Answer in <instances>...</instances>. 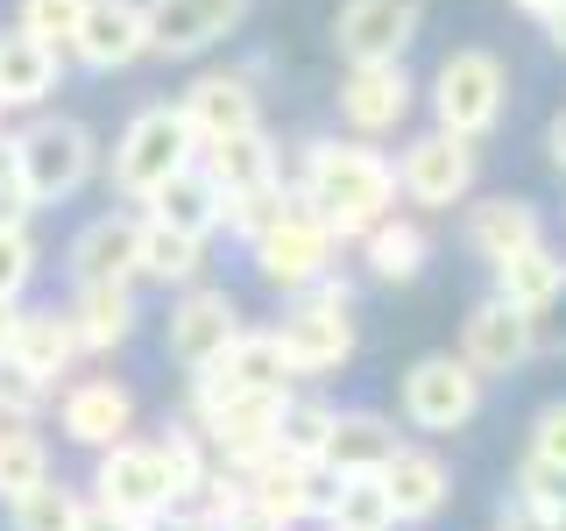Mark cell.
<instances>
[{
  "label": "cell",
  "mask_w": 566,
  "mask_h": 531,
  "mask_svg": "<svg viewBox=\"0 0 566 531\" xmlns=\"http://www.w3.org/2000/svg\"><path fill=\"white\" fill-rule=\"evenodd\" d=\"M291 199L318 212L333 227V241H361L376 220L397 212V164L361 135H318L305 142L297 156V177H291Z\"/></svg>",
  "instance_id": "cell-1"
},
{
  "label": "cell",
  "mask_w": 566,
  "mask_h": 531,
  "mask_svg": "<svg viewBox=\"0 0 566 531\" xmlns=\"http://www.w3.org/2000/svg\"><path fill=\"white\" fill-rule=\"evenodd\" d=\"M270 333H276V347H283V362H291L297 383L340 376V368L354 362V347H361V326H354V283L340 270L318 277L312 291L283 298V312H276Z\"/></svg>",
  "instance_id": "cell-2"
},
{
  "label": "cell",
  "mask_w": 566,
  "mask_h": 531,
  "mask_svg": "<svg viewBox=\"0 0 566 531\" xmlns=\"http://www.w3.org/2000/svg\"><path fill=\"white\" fill-rule=\"evenodd\" d=\"M8 149H14V177H22L29 206H64V199H78V191L93 185V170H99L93 128H85V121H71V114L29 121L22 135H8Z\"/></svg>",
  "instance_id": "cell-3"
},
{
  "label": "cell",
  "mask_w": 566,
  "mask_h": 531,
  "mask_svg": "<svg viewBox=\"0 0 566 531\" xmlns=\"http://www.w3.org/2000/svg\"><path fill=\"white\" fill-rule=\"evenodd\" d=\"M199 164V135H191V121H185V106H142V114L120 128L114 142V191L120 199H135V206H149L156 191L170 185L177 170H191Z\"/></svg>",
  "instance_id": "cell-4"
},
{
  "label": "cell",
  "mask_w": 566,
  "mask_h": 531,
  "mask_svg": "<svg viewBox=\"0 0 566 531\" xmlns=\"http://www.w3.org/2000/svg\"><path fill=\"white\" fill-rule=\"evenodd\" d=\"M482 397H489V376H474L453 347H439V354H418V362L403 368L397 418L411 425V433H424V439H453V433H468V425L482 418Z\"/></svg>",
  "instance_id": "cell-5"
},
{
  "label": "cell",
  "mask_w": 566,
  "mask_h": 531,
  "mask_svg": "<svg viewBox=\"0 0 566 531\" xmlns=\"http://www.w3.org/2000/svg\"><path fill=\"white\" fill-rule=\"evenodd\" d=\"M503 114H510V71L495 50H453V58H439L432 71V128H447V135H468V142H482L503 128Z\"/></svg>",
  "instance_id": "cell-6"
},
{
  "label": "cell",
  "mask_w": 566,
  "mask_h": 531,
  "mask_svg": "<svg viewBox=\"0 0 566 531\" xmlns=\"http://www.w3.org/2000/svg\"><path fill=\"white\" fill-rule=\"evenodd\" d=\"M270 389H297V376L270 326H241L199 376H185V412H212L227 397H270Z\"/></svg>",
  "instance_id": "cell-7"
},
{
  "label": "cell",
  "mask_w": 566,
  "mask_h": 531,
  "mask_svg": "<svg viewBox=\"0 0 566 531\" xmlns=\"http://www.w3.org/2000/svg\"><path fill=\"white\" fill-rule=\"evenodd\" d=\"M248 262H255V277L270 283L276 298H297V291H312L318 277L340 270V241H333V227L318 220V212H305L291 199V212H283L270 235L248 241Z\"/></svg>",
  "instance_id": "cell-8"
},
{
  "label": "cell",
  "mask_w": 566,
  "mask_h": 531,
  "mask_svg": "<svg viewBox=\"0 0 566 531\" xmlns=\"http://www.w3.org/2000/svg\"><path fill=\"white\" fill-rule=\"evenodd\" d=\"M474 177H482V156H474L468 135L424 128V135L403 142V156H397V199L418 206V212H453V206H468Z\"/></svg>",
  "instance_id": "cell-9"
},
{
  "label": "cell",
  "mask_w": 566,
  "mask_h": 531,
  "mask_svg": "<svg viewBox=\"0 0 566 531\" xmlns=\"http://www.w3.org/2000/svg\"><path fill=\"white\" fill-rule=\"evenodd\" d=\"M93 496L114 510H128V518H149L164 524L177 510V482L164 468V454H156V439H114L106 454H93Z\"/></svg>",
  "instance_id": "cell-10"
},
{
  "label": "cell",
  "mask_w": 566,
  "mask_h": 531,
  "mask_svg": "<svg viewBox=\"0 0 566 531\" xmlns=\"http://www.w3.org/2000/svg\"><path fill=\"white\" fill-rule=\"evenodd\" d=\"M50 412H57V433L71 439V447L106 454L114 439H128V433H135L142 404H135V389L120 383V376H71V383H57Z\"/></svg>",
  "instance_id": "cell-11"
},
{
  "label": "cell",
  "mask_w": 566,
  "mask_h": 531,
  "mask_svg": "<svg viewBox=\"0 0 566 531\" xmlns=\"http://www.w3.org/2000/svg\"><path fill=\"white\" fill-rule=\"evenodd\" d=\"M241 333V298L220 291V283H191V291L170 298V319H164V354L185 376H199V368L220 354L227 341Z\"/></svg>",
  "instance_id": "cell-12"
},
{
  "label": "cell",
  "mask_w": 566,
  "mask_h": 531,
  "mask_svg": "<svg viewBox=\"0 0 566 531\" xmlns=\"http://www.w3.org/2000/svg\"><path fill=\"white\" fill-rule=\"evenodd\" d=\"M418 29H424V0H340L333 50L347 64H403Z\"/></svg>",
  "instance_id": "cell-13"
},
{
  "label": "cell",
  "mask_w": 566,
  "mask_h": 531,
  "mask_svg": "<svg viewBox=\"0 0 566 531\" xmlns=\"http://www.w3.org/2000/svg\"><path fill=\"white\" fill-rule=\"evenodd\" d=\"M340 128L347 135H361V142H382V135H397L403 121H411V106H418V85H411V71L403 64H347V79H340Z\"/></svg>",
  "instance_id": "cell-14"
},
{
  "label": "cell",
  "mask_w": 566,
  "mask_h": 531,
  "mask_svg": "<svg viewBox=\"0 0 566 531\" xmlns=\"http://www.w3.org/2000/svg\"><path fill=\"white\" fill-rule=\"evenodd\" d=\"M71 58L85 71H128L135 58H149V0H85Z\"/></svg>",
  "instance_id": "cell-15"
},
{
  "label": "cell",
  "mask_w": 566,
  "mask_h": 531,
  "mask_svg": "<svg viewBox=\"0 0 566 531\" xmlns=\"http://www.w3.org/2000/svg\"><path fill=\"white\" fill-rule=\"evenodd\" d=\"M248 22V0H149V58H199Z\"/></svg>",
  "instance_id": "cell-16"
},
{
  "label": "cell",
  "mask_w": 566,
  "mask_h": 531,
  "mask_svg": "<svg viewBox=\"0 0 566 531\" xmlns=\"http://www.w3.org/2000/svg\"><path fill=\"white\" fill-rule=\"evenodd\" d=\"M460 362L474 368V376H510V368L531 362V319L524 305H510V298H482V305H468V319H460Z\"/></svg>",
  "instance_id": "cell-17"
},
{
  "label": "cell",
  "mask_w": 566,
  "mask_h": 531,
  "mask_svg": "<svg viewBox=\"0 0 566 531\" xmlns=\"http://www.w3.org/2000/svg\"><path fill=\"white\" fill-rule=\"evenodd\" d=\"M185 121H191V135H199V149L206 142H227V135H241V128H262V93H255V71H199V79L185 85Z\"/></svg>",
  "instance_id": "cell-18"
},
{
  "label": "cell",
  "mask_w": 566,
  "mask_h": 531,
  "mask_svg": "<svg viewBox=\"0 0 566 531\" xmlns=\"http://www.w3.org/2000/svg\"><path fill=\"white\" fill-rule=\"evenodd\" d=\"M248 475V503L255 510H270V518L283 524H312V518H326V468H312V460H291V454H262L255 468H241Z\"/></svg>",
  "instance_id": "cell-19"
},
{
  "label": "cell",
  "mask_w": 566,
  "mask_h": 531,
  "mask_svg": "<svg viewBox=\"0 0 566 531\" xmlns=\"http://www.w3.org/2000/svg\"><path fill=\"white\" fill-rule=\"evenodd\" d=\"M135 248H142V212H99L85 220L64 248L71 283H135Z\"/></svg>",
  "instance_id": "cell-20"
},
{
  "label": "cell",
  "mask_w": 566,
  "mask_h": 531,
  "mask_svg": "<svg viewBox=\"0 0 566 531\" xmlns=\"http://www.w3.org/2000/svg\"><path fill=\"white\" fill-rule=\"evenodd\" d=\"M8 362L22 368V376H35L43 389L71 383V368L85 362L71 312H57V305H35V312H22V319H14V341H8Z\"/></svg>",
  "instance_id": "cell-21"
},
{
  "label": "cell",
  "mask_w": 566,
  "mask_h": 531,
  "mask_svg": "<svg viewBox=\"0 0 566 531\" xmlns=\"http://www.w3.org/2000/svg\"><path fill=\"white\" fill-rule=\"evenodd\" d=\"M382 489H389V503H397V524H432L439 510L453 503V468H447V454L403 439L382 468Z\"/></svg>",
  "instance_id": "cell-22"
},
{
  "label": "cell",
  "mask_w": 566,
  "mask_h": 531,
  "mask_svg": "<svg viewBox=\"0 0 566 531\" xmlns=\"http://www.w3.org/2000/svg\"><path fill=\"white\" fill-rule=\"evenodd\" d=\"M460 241H468V256L495 277L510 256H524V248L545 241V212L531 206V199H510V191H503V199L468 206V235H460Z\"/></svg>",
  "instance_id": "cell-23"
},
{
  "label": "cell",
  "mask_w": 566,
  "mask_h": 531,
  "mask_svg": "<svg viewBox=\"0 0 566 531\" xmlns=\"http://www.w3.org/2000/svg\"><path fill=\"white\" fill-rule=\"evenodd\" d=\"M71 326H78V347L85 354H120L142 326V305H135V283H85L71 298Z\"/></svg>",
  "instance_id": "cell-24"
},
{
  "label": "cell",
  "mask_w": 566,
  "mask_h": 531,
  "mask_svg": "<svg viewBox=\"0 0 566 531\" xmlns=\"http://www.w3.org/2000/svg\"><path fill=\"white\" fill-rule=\"evenodd\" d=\"M199 164H206V177L227 191V199L262 191V185H283V156H276V142L262 135V128H241V135H227V142H206Z\"/></svg>",
  "instance_id": "cell-25"
},
{
  "label": "cell",
  "mask_w": 566,
  "mask_h": 531,
  "mask_svg": "<svg viewBox=\"0 0 566 531\" xmlns=\"http://www.w3.org/2000/svg\"><path fill=\"white\" fill-rule=\"evenodd\" d=\"M57 79H64V50L57 43H35L29 29L0 35V100H8V114L14 106H43L57 93Z\"/></svg>",
  "instance_id": "cell-26"
},
{
  "label": "cell",
  "mask_w": 566,
  "mask_h": 531,
  "mask_svg": "<svg viewBox=\"0 0 566 531\" xmlns=\"http://www.w3.org/2000/svg\"><path fill=\"white\" fill-rule=\"evenodd\" d=\"M354 248H361V262H368L376 283H418L424 262H432V235H424L418 212H389V220H376Z\"/></svg>",
  "instance_id": "cell-27"
},
{
  "label": "cell",
  "mask_w": 566,
  "mask_h": 531,
  "mask_svg": "<svg viewBox=\"0 0 566 531\" xmlns=\"http://www.w3.org/2000/svg\"><path fill=\"white\" fill-rule=\"evenodd\" d=\"M135 283H156V291H191V283H206V241L199 235H177V227H164V220L142 212Z\"/></svg>",
  "instance_id": "cell-28"
},
{
  "label": "cell",
  "mask_w": 566,
  "mask_h": 531,
  "mask_svg": "<svg viewBox=\"0 0 566 531\" xmlns=\"http://www.w3.org/2000/svg\"><path fill=\"white\" fill-rule=\"evenodd\" d=\"M149 220L177 227V235H199V241H212V235L227 227V191L206 177V164H191V170H177L170 185L149 199Z\"/></svg>",
  "instance_id": "cell-29"
},
{
  "label": "cell",
  "mask_w": 566,
  "mask_h": 531,
  "mask_svg": "<svg viewBox=\"0 0 566 531\" xmlns=\"http://www.w3.org/2000/svg\"><path fill=\"white\" fill-rule=\"evenodd\" d=\"M397 447H403L397 418H382V412H340V425H333V447H326L318 468H326V475H382Z\"/></svg>",
  "instance_id": "cell-30"
},
{
  "label": "cell",
  "mask_w": 566,
  "mask_h": 531,
  "mask_svg": "<svg viewBox=\"0 0 566 531\" xmlns=\"http://www.w3.org/2000/svg\"><path fill=\"white\" fill-rule=\"evenodd\" d=\"M333 531H397V503H389L382 475H326V518Z\"/></svg>",
  "instance_id": "cell-31"
},
{
  "label": "cell",
  "mask_w": 566,
  "mask_h": 531,
  "mask_svg": "<svg viewBox=\"0 0 566 531\" xmlns=\"http://www.w3.org/2000/svg\"><path fill=\"white\" fill-rule=\"evenodd\" d=\"M333 425H340V404L333 397H318V389H291L283 397V418H276V454H291V460H326L333 447Z\"/></svg>",
  "instance_id": "cell-32"
},
{
  "label": "cell",
  "mask_w": 566,
  "mask_h": 531,
  "mask_svg": "<svg viewBox=\"0 0 566 531\" xmlns=\"http://www.w3.org/2000/svg\"><path fill=\"white\" fill-rule=\"evenodd\" d=\"M156 454H164V468H170V482H177V503H191V496L206 489V475H212L206 433L177 412V418H164V433H156Z\"/></svg>",
  "instance_id": "cell-33"
},
{
  "label": "cell",
  "mask_w": 566,
  "mask_h": 531,
  "mask_svg": "<svg viewBox=\"0 0 566 531\" xmlns=\"http://www.w3.org/2000/svg\"><path fill=\"white\" fill-rule=\"evenodd\" d=\"M78 518H85V496L71 482H57V475L8 503V531H78Z\"/></svg>",
  "instance_id": "cell-34"
},
{
  "label": "cell",
  "mask_w": 566,
  "mask_h": 531,
  "mask_svg": "<svg viewBox=\"0 0 566 531\" xmlns=\"http://www.w3.org/2000/svg\"><path fill=\"white\" fill-rule=\"evenodd\" d=\"M50 482V439L35 425H0V503Z\"/></svg>",
  "instance_id": "cell-35"
},
{
  "label": "cell",
  "mask_w": 566,
  "mask_h": 531,
  "mask_svg": "<svg viewBox=\"0 0 566 531\" xmlns=\"http://www.w3.org/2000/svg\"><path fill=\"white\" fill-rule=\"evenodd\" d=\"M559 277H566V256H559L553 241H538V248H524V256H510L503 270H495V298H510V305L531 312Z\"/></svg>",
  "instance_id": "cell-36"
},
{
  "label": "cell",
  "mask_w": 566,
  "mask_h": 531,
  "mask_svg": "<svg viewBox=\"0 0 566 531\" xmlns=\"http://www.w3.org/2000/svg\"><path fill=\"white\" fill-rule=\"evenodd\" d=\"M291 212V185H262V191H241V199H227V235H241V241H255V235H270V227Z\"/></svg>",
  "instance_id": "cell-37"
},
{
  "label": "cell",
  "mask_w": 566,
  "mask_h": 531,
  "mask_svg": "<svg viewBox=\"0 0 566 531\" xmlns=\"http://www.w3.org/2000/svg\"><path fill=\"white\" fill-rule=\"evenodd\" d=\"M78 22H85V0H22L14 8V29H29L35 43H57V50H71Z\"/></svg>",
  "instance_id": "cell-38"
},
{
  "label": "cell",
  "mask_w": 566,
  "mask_h": 531,
  "mask_svg": "<svg viewBox=\"0 0 566 531\" xmlns=\"http://www.w3.org/2000/svg\"><path fill=\"white\" fill-rule=\"evenodd\" d=\"M35 270H43V256H35L29 220H0V298H22Z\"/></svg>",
  "instance_id": "cell-39"
},
{
  "label": "cell",
  "mask_w": 566,
  "mask_h": 531,
  "mask_svg": "<svg viewBox=\"0 0 566 531\" xmlns=\"http://www.w3.org/2000/svg\"><path fill=\"white\" fill-rule=\"evenodd\" d=\"M50 397H57V389H43L35 376H22L14 362H0V425H43Z\"/></svg>",
  "instance_id": "cell-40"
},
{
  "label": "cell",
  "mask_w": 566,
  "mask_h": 531,
  "mask_svg": "<svg viewBox=\"0 0 566 531\" xmlns=\"http://www.w3.org/2000/svg\"><path fill=\"white\" fill-rule=\"evenodd\" d=\"M510 496H524V503H538V510H559V503H566V468H553V460H538V454H524L517 475H510Z\"/></svg>",
  "instance_id": "cell-41"
},
{
  "label": "cell",
  "mask_w": 566,
  "mask_h": 531,
  "mask_svg": "<svg viewBox=\"0 0 566 531\" xmlns=\"http://www.w3.org/2000/svg\"><path fill=\"white\" fill-rule=\"evenodd\" d=\"M524 319H531V354H566V277Z\"/></svg>",
  "instance_id": "cell-42"
},
{
  "label": "cell",
  "mask_w": 566,
  "mask_h": 531,
  "mask_svg": "<svg viewBox=\"0 0 566 531\" xmlns=\"http://www.w3.org/2000/svg\"><path fill=\"white\" fill-rule=\"evenodd\" d=\"M524 454H538V460H553V468H566V397L538 404V418H531V447H524Z\"/></svg>",
  "instance_id": "cell-43"
},
{
  "label": "cell",
  "mask_w": 566,
  "mask_h": 531,
  "mask_svg": "<svg viewBox=\"0 0 566 531\" xmlns=\"http://www.w3.org/2000/svg\"><path fill=\"white\" fill-rule=\"evenodd\" d=\"M495 531H559V518L538 510V503H524V496H503V503H495Z\"/></svg>",
  "instance_id": "cell-44"
},
{
  "label": "cell",
  "mask_w": 566,
  "mask_h": 531,
  "mask_svg": "<svg viewBox=\"0 0 566 531\" xmlns=\"http://www.w3.org/2000/svg\"><path fill=\"white\" fill-rule=\"evenodd\" d=\"M78 531H156V524L149 518H128V510H114V503H99V496H85Z\"/></svg>",
  "instance_id": "cell-45"
},
{
  "label": "cell",
  "mask_w": 566,
  "mask_h": 531,
  "mask_svg": "<svg viewBox=\"0 0 566 531\" xmlns=\"http://www.w3.org/2000/svg\"><path fill=\"white\" fill-rule=\"evenodd\" d=\"M212 531H291L283 518H270V510H255V503H241V510H227Z\"/></svg>",
  "instance_id": "cell-46"
},
{
  "label": "cell",
  "mask_w": 566,
  "mask_h": 531,
  "mask_svg": "<svg viewBox=\"0 0 566 531\" xmlns=\"http://www.w3.org/2000/svg\"><path fill=\"white\" fill-rule=\"evenodd\" d=\"M545 149H553V170L566 177V114H553V128H545Z\"/></svg>",
  "instance_id": "cell-47"
},
{
  "label": "cell",
  "mask_w": 566,
  "mask_h": 531,
  "mask_svg": "<svg viewBox=\"0 0 566 531\" xmlns=\"http://www.w3.org/2000/svg\"><path fill=\"white\" fill-rule=\"evenodd\" d=\"M14 319H22V298H0V362H8V341H14Z\"/></svg>",
  "instance_id": "cell-48"
},
{
  "label": "cell",
  "mask_w": 566,
  "mask_h": 531,
  "mask_svg": "<svg viewBox=\"0 0 566 531\" xmlns=\"http://www.w3.org/2000/svg\"><path fill=\"white\" fill-rule=\"evenodd\" d=\"M545 43H553V50H559V58H566V0H559V8H553V14H545Z\"/></svg>",
  "instance_id": "cell-49"
},
{
  "label": "cell",
  "mask_w": 566,
  "mask_h": 531,
  "mask_svg": "<svg viewBox=\"0 0 566 531\" xmlns=\"http://www.w3.org/2000/svg\"><path fill=\"white\" fill-rule=\"evenodd\" d=\"M510 8H524V14H538V22H545V14H553L559 0H510Z\"/></svg>",
  "instance_id": "cell-50"
},
{
  "label": "cell",
  "mask_w": 566,
  "mask_h": 531,
  "mask_svg": "<svg viewBox=\"0 0 566 531\" xmlns=\"http://www.w3.org/2000/svg\"><path fill=\"white\" fill-rule=\"evenodd\" d=\"M553 518H559V531H566V503H559V510H553Z\"/></svg>",
  "instance_id": "cell-51"
},
{
  "label": "cell",
  "mask_w": 566,
  "mask_h": 531,
  "mask_svg": "<svg viewBox=\"0 0 566 531\" xmlns=\"http://www.w3.org/2000/svg\"><path fill=\"white\" fill-rule=\"evenodd\" d=\"M0 121H8V100H0Z\"/></svg>",
  "instance_id": "cell-52"
},
{
  "label": "cell",
  "mask_w": 566,
  "mask_h": 531,
  "mask_svg": "<svg viewBox=\"0 0 566 531\" xmlns=\"http://www.w3.org/2000/svg\"><path fill=\"white\" fill-rule=\"evenodd\" d=\"M326 531H333V524H326Z\"/></svg>",
  "instance_id": "cell-53"
}]
</instances>
